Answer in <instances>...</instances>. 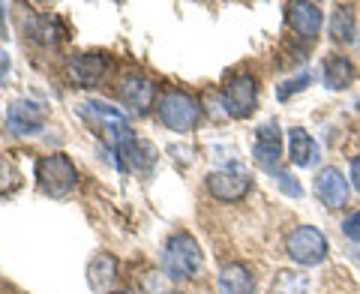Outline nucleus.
Wrapping results in <instances>:
<instances>
[{
    "label": "nucleus",
    "mask_w": 360,
    "mask_h": 294,
    "mask_svg": "<svg viewBox=\"0 0 360 294\" xmlns=\"http://www.w3.org/2000/svg\"><path fill=\"white\" fill-rule=\"evenodd\" d=\"M201 264H205V255H201L198 241L189 231H177L165 241L162 250V274L174 282H186L195 279Z\"/></svg>",
    "instance_id": "nucleus-1"
},
{
    "label": "nucleus",
    "mask_w": 360,
    "mask_h": 294,
    "mask_svg": "<svg viewBox=\"0 0 360 294\" xmlns=\"http://www.w3.org/2000/svg\"><path fill=\"white\" fill-rule=\"evenodd\" d=\"M78 115H82L90 127L99 129V132H108V141L115 151L127 147L129 141H135V132L129 129V120L120 108L115 106H105V103H96V99H87V103L78 106Z\"/></svg>",
    "instance_id": "nucleus-2"
},
{
    "label": "nucleus",
    "mask_w": 360,
    "mask_h": 294,
    "mask_svg": "<svg viewBox=\"0 0 360 294\" xmlns=\"http://www.w3.org/2000/svg\"><path fill=\"white\" fill-rule=\"evenodd\" d=\"M160 120L172 132H189L201 120V103L186 90H165L160 99Z\"/></svg>",
    "instance_id": "nucleus-3"
},
{
    "label": "nucleus",
    "mask_w": 360,
    "mask_h": 294,
    "mask_svg": "<svg viewBox=\"0 0 360 294\" xmlns=\"http://www.w3.org/2000/svg\"><path fill=\"white\" fill-rule=\"evenodd\" d=\"M75 177L78 172L66 153H49L42 160H37V184L45 196H51V198L66 196L75 186Z\"/></svg>",
    "instance_id": "nucleus-4"
},
{
    "label": "nucleus",
    "mask_w": 360,
    "mask_h": 294,
    "mask_svg": "<svg viewBox=\"0 0 360 294\" xmlns=\"http://www.w3.org/2000/svg\"><path fill=\"white\" fill-rule=\"evenodd\" d=\"M285 253L295 264L312 267L328 258V237H324L315 225H297L285 237Z\"/></svg>",
    "instance_id": "nucleus-5"
},
{
    "label": "nucleus",
    "mask_w": 360,
    "mask_h": 294,
    "mask_svg": "<svg viewBox=\"0 0 360 294\" xmlns=\"http://www.w3.org/2000/svg\"><path fill=\"white\" fill-rule=\"evenodd\" d=\"M258 106V82H255V75H234L231 82H225L222 87V108H225V115H231V117H250L252 111Z\"/></svg>",
    "instance_id": "nucleus-6"
},
{
    "label": "nucleus",
    "mask_w": 360,
    "mask_h": 294,
    "mask_svg": "<svg viewBox=\"0 0 360 294\" xmlns=\"http://www.w3.org/2000/svg\"><path fill=\"white\" fill-rule=\"evenodd\" d=\"M117 99L129 111H135V115H148V111L153 108V99H156V84L148 75L132 72L117 84Z\"/></svg>",
    "instance_id": "nucleus-7"
},
{
    "label": "nucleus",
    "mask_w": 360,
    "mask_h": 294,
    "mask_svg": "<svg viewBox=\"0 0 360 294\" xmlns=\"http://www.w3.org/2000/svg\"><path fill=\"white\" fill-rule=\"evenodd\" d=\"M315 196H319V201L324 207L340 210L348 205V198H352V186H348V180L342 177L340 168L328 165L315 174Z\"/></svg>",
    "instance_id": "nucleus-8"
},
{
    "label": "nucleus",
    "mask_w": 360,
    "mask_h": 294,
    "mask_svg": "<svg viewBox=\"0 0 360 294\" xmlns=\"http://www.w3.org/2000/svg\"><path fill=\"white\" fill-rule=\"evenodd\" d=\"M108 70H111V60H108V54H103V51L75 54V58L70 60V75L84 87L103 84V78L108 75Z\"/></svg>",
    "instance_id": "nucleus-9"
},
{
    "label": "nucleus",
    "mask_w": 360,
    "mask_h": 294,
    "mask_svg": "<svg viewBox=\"0 0 360 294\" xmlns=\"http://www.w3.org/2000/svg\"><path fill=\"white\" fill-rule=\"evenodd\" d=\"M6 123H9V132L13 135H37L45 123V106L39 103H13L6 111Z\"/></svg>",
    "instance_id": "nucleus-10"
},
{
    "label": "nucleus",
    "mask_w": 360,
    "mask_h": 294,
    "mask_svg": "<svg viewBox=\"0 0 360 294\" xmlns=\"http://www.w3.org/2000/svg\"><path fill=\"white\" fill-rule=\"evenodd\" d=\"M207 189L217 201H240L252 189V180L243 172H213L207 177Z\"/></svg>",
    "instance_id": "nucleus-11"
},
{
    "label": "nucleus",
    "mask_w": 360,
    "mask_h": 294,
    "mask_svg": "<svg viewBox=\"0 0 360 294\" xmlns=\"http://www.w3.org/2000/svg\"><path fill=\"white\" fill-rule=\"evenodd\" d=\"M288 25L300 39H315L324 27V13L319 4H291L288 6Z\"/></svg>",
    "instance_id": "nucleus-12"
},
{
    "label": "nucleus",
    "mask_w": 360,
    "mask_h": 294,
    "mask_svg": "<svg viewBox=\"0 0 360 294\" xmlns=\"http://www.w3.org/2000/svg\"><path fill=\"white\" fill-rule=\"evenodd\" d=\"M252 156L262 165H276L279 156H283V129L276 127L274 120L270 123H262L255 129V144H252Z\"/></svg>",
    "instance_id": "nucleus-13"
},
{
    "label": "nucleus",
    "mask_w": 360,
    "mask_h": 294,
    "mask_svg": "<svg viewBox=\"0 0 360 294\" xmlns=\"http://www.w3.org/2000/svg\"><path fill=\"white\" fill-rule=\"evenodd\" d=\"M217 286H219V294H255V276L246 264L229 262L219 270Z\"/></svg>",
    "instance_id": "nucleus-14"
},
{
    "label": "nucleus",
    "mask_w": 360,
    "mask_h": 294,
    "mask_svg": "<svg viewBox=\"0 0 360 294\" xmlns=\"http://www.w3.org/2000/svg\"><path fill=\"white\" fill-rule=\"evenodd\" d=\"M288 160L297 168H309L315 160H319V147H315L312 135L307 129H300V127L288 129Z\"/></svg>",
    "instance_id": "nucleus-15"
},
{
    "label": "nucleus",
    "mask_w": 360,
    "mask_h": 294,
    "mask_svg": "<svg viewBox=\"0 0 360 294\" xmlns=\"http://www.w3.org/2000/svg\"><path fill=\"white\" fill-rule=\"evenodd\" d=\"M25 30L27 39L37 45H58L63 39V25L54 15H30Z\"/></svg>",
    "instance_id": "nucleus-16"
},
{
    "label": "nucleus",
    "mask_w": 360,
    "mask_h": 294,
    "mask_svg": "<svg viewBox=\"0 0 360 294\" xmlns=\"http://www.w3.org/2000/svg\"><path fill=\"white\" fill-rule=\"evenodd\" d=\"M321 75H324V84L330 90H345L354 82V66L345 54H328V58H324V66H321Z\"/></svg>",
    "instance_id": "nucleus-17"
},
{
    "label": "nucleus",
    "mask_w": 360,
    "mask_h": 294,
    "mask_svg": "<svg viewBox=\"0 0 360 294\" xmlns=\"http://www.w3.org/2000/svg\"><path fill=\"white\" fill-rule=\"evenodd\" d=\"M117 279V258L108 253H99L87 267V282L94 291H108Z\"/></svg>",
    "instance_id": "nucleus-18"
},
{
    "label": "nucleus",
    "mask_w": 360,
    "mask_h": 294,
    "mask_svg": "<svg viewBox=\"0 0 360 294\" xmlns=\"http://www.w3.org/2000/svg\"><path fill=\"white\" fill-rule=\"evenodd\" d=\"M330 37L333 42H348L354 37V9L352 6H333V15H330Z\"/></svg>",
    "instance_id": "nucleus-19"
},
{
    "label": "nucleus",
    "mask_w": 360,
    "mask_h": 294,
    "mask_svg": "<svg viewBox=\"0 0 360 294\" xmlns=\"http://www.w3.org/2000/svg\"><path fill=\"white\" fill-rule=\"evenodd\" d=\"M274 184L283 189L288 198H303V186H300L288 172H279V168H274Z\"/></svg>",
    "instance_id": "nucleus-20"
},
{
    "label": "nucleus",
    "mask_w": 360,
    "mask_h": 294,
    "mask_svg": "<svg viewBox=\"0 0 360 294\" xmlns=\"http://www.w3.org/2000/svg\"><path fill=\"white\" fill-rule=\"evenodd\" d=\"M303 87H309V75H307V72H300L297 78H288L285 84H279V87H276V96H279V99H288L291 94H295V90H303Z\"/></svg>",
    "instance_id": "nucleus-21"
},
{
    "label": "nucleus",
    "mask_w": 360,
    "mask_h": 294,
    "mask_svg": "<svg viewBox=\"0 0 360 294\" xmlns=\"http://www.w3.org/2000/svg\"><path fill=\"white\" fill-rule=\"evenodd\" d=\"M18 172L13 168V162H6V160H0V192H6V189H13L18 184Z\"/></svg>",
    "instance_id": "nucleus-22"
},
{
    "label": "nucleus",
    "mask_w": 360,
    "mask_h": 294,
    "mask_svg": "<svg viewBox=\"0 0 360 294\" xmlns=\"http://www.w3.org/2000/svg\"><path fill=\"white\" fill-rule=\"evenodd\" d=\"M342 234L348 237V241L360 243V210H354V213H348V217H345V222H342Z\"/></svg>",
    "instance_id": "nucleus-23"
},
{
    "label": "nucleus",
    "mask_w": 360,
    "mask_h": 294,
    "mask_svg": "<svg viewBox=\"0 0 360 294\" xmlns=\"http://www.w3.org/2000/svg\"><path fill=\"white\" fill-rule=\"evenodd\" d=\"M352 184L360 192V156H354V160H352Z\"/></svg>",
    "instance_id": "nucleus-24"
},
{
    "label": "nucleus",
    "mask_w": 360,
    "mask_h": 294,
    "mask_svg": "<svg viewBox=\"0 0 360 294\" xmlns=\"http://www.w3.org/2000/svg\"><path fill=\"white\" fill-rule=\"evenodd\" d=\"M4 72H6V54L0 51V75H4Z\"/></svg>",
    "instance_id": "nucleus-25"
},
{
    "label": "nucleus",
    "mask_w": 360,
    "mask_h": 294,
    "mask_svg": "<svg viewBox=\"0 0 360 294\" xmlns=\"http://www.w3.org/2000/svg\"><path fill=\"white\" fill-rule=\"evenodd\" d=\"M115 294H135V291H115Z\"/></svg>",
    "instance_id": "nucleus-26"
},
{
    "label": "nucleus",
    "mask_w": 360,
    "mask_h": 294,
    "mask_svg": "<svg viewBox=\"0 0 360 294\" xmlns=\"http://www.w3.org/2000/svg\"><path fill=\"white\" fill-rule=\"evenodd\" d=\"M168 294H180V291H168Z\"/></svg>",
    "instance_id": "nucleus-27"
}]
</instances>
